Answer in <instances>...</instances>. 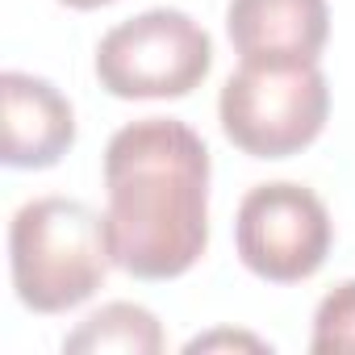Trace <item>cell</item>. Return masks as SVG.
Here are the masks:
<instances>
[{
    "label": "cell",
    "mask_w": 355,
    "mask_h": 355,
    "mask_svg": "<svg viewBox=\"0 0 355 355\" xmlns=\"http://www.w3.org/2000/svg\"><path fill=\"white\" fill-rule=\"evenodd\" d=\"M214 67L209 34L180 9H146L113 26L96 46V80L121 101H175Z\"/></svg>",
    "instance_id": "obj_4"
},
{
    "label": "cell",
    "mask_w": 355,
    "mask_h": 355,
    "mask_svg": "<svg viewBox=\"0 0 355 355\" xmlns=\"http://www.w3.org/2000/svg\"><path fill=\"white\" fill-rule=\"evenodd\" d=\"M105 230L138 280L184 276L209 247V150L175 117L121 125L105 146Z\"/></svg>",
    "instance_id": "obj_1"
},
{
    "label": "cell",
    "mask_w": 355,
    "mask_h": 355,
    "mask_svg": "<svg viewBox=\"0 0 355 355\" xmlns=\"http://www.w3.org/2000/svg\"><path fill=\"white\" fill-rule=\"evenodd\" d=\"M63 351H121V355H159L163 351V330L159 318L142 305L113 301L96 309L92 318L80 322L63 338Z\"/></svg>",
    "instance_id": "obj_8"
},
{
    "label": "cell",
    "mask_w": 355,
    "mask_h": 355,
    "mask_svg": "<svg viewBox=\"0 0 355 355\" xmlns=\"http://www.w3.org/2000/svg\"><path fill=\"white\" fill-rule=\"evenodd\" d=\"M0 105H5V146L0 159L9 167H55L76 142L71 101L30 71L0 76Z\"/></svg>",
    "instance_id": "obj_6"
},
{
    "label": "cell",
    "mask_w": 355,
    "mask_h": 355,
    "mask_svg": "<svg viewBox=\"0 0 355 355\" xmlns=\"http://www.w3.org/2000/svg\"><path fill=\"white\" fill-rule=\"evenodd\" d=\"M218 117L226 138L255 159L305 150L330 117V84L318 59H243L222 84Z\"/></svg>",
    "instance_id": "obj_3"
},
{
    "label": "cell",
    "mask_w": 355,
    "mask_h": 355,
    "mask_svg": "<svg viewBox=\"0 0 355 355\" xmlns=\"http://www.w3.org/2000/svg\"><path fill=\"white\" fill-rule=\"evenodd\" d=\"M309 347L318 355H334V351H355V280L330 288L313 313V338Z\"/></svg>",
    "instance_id": "obj_9"
},
{
    "label": "cell",
    "mask_w": 355,
    "mask_h": 355,
    "mask_svg": "<svg viewBox=\"0 0 355 355\" xmlns=\"http://www.w3.org/2000/svg\"><path fill=\"white\" fill-rule=\"evenodd\" d=\"M67 9H101V5H113V0H59Z\"/></svg>",
    "instance_id": "obj_10"
},
{
    "label": "cell",
    "mask_w": 355,
    "mask_h": 355,
    "mask_svg": "<svg viewBox=\"0 0 355 355\" xmlns=\"http://www.w3.org/2000/svg\"><path fill=\"white\" fill-rule=\"evenodd\" d=\"M226 30L243 59H318L330 9L326 0H230Z\"/></svg>",
    "instance_id": "obj_7"
},
{
    "label": "cell",
    "mask_w": 355,
    "mask_h": 355,
    "mask_svg": "<svg viewBox=\"0 0 355 355\" xmlns=\"http://www.w3.org/2000/svg\"><path fill=\"white\" fill-rule=\"evenodd\" d=\"M334 243V222L322 197L305 184L276 180L243 197L234 218V247L247 272L272 284L309 280Z\"/></svg>",
    "instance_id": "obj_5"
},
{
    "label": "cell",
    "mask_w": 355,
    "mask_h": 355,
    "mask_svg": "<svg viewBox=\"0 0 355 355\" xmlns=\"http://www.w3.org/2000/svg\"><path fill=\"white\" fill-rule=\"evenodd\" d=\"M13 288L34 313H67L84 305L113 263L105 218L71 197H38L9 226Z\"/></svg>",
    "instance_id": "obj_2"
}]
</instances>
